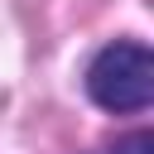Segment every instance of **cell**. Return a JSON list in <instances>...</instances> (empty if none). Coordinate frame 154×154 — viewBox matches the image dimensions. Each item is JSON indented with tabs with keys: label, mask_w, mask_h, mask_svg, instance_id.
I'll list each match as a JSON object with an SVG mask.
<instances>
[{
	"label": "cell",
	"mask_w": 154,
	"mask_h": 154,
	"mask_svg": "<svg viewBox=\"0 0 154 154\" xmlns=\"http://www.w3.org/2000/svg\"><path fill=\"white\" fill-rule=\"evenodd\" d=\"M106 154H154V135L149 130H135V135H125L116 149H106Z\"/></svg>",
	"instance_id": "7a4b0ae2"
},
{
	"label": "cell",
	"mask_w": 154,
	"mask_h": 154,
	"mask_svg": "<svg viewBox=\"0 0 154 154\" xmlns=\"http://www.w3.org/2000/svg\"><path fill=\"white\" fill-rule=\"evenodd\" d=\"M87 91L101 111H144L154 101V53L135 38L106 43L87 67Z\"/></svg>",
	"instance_id": "6da1fadb"
}]
</instances>
